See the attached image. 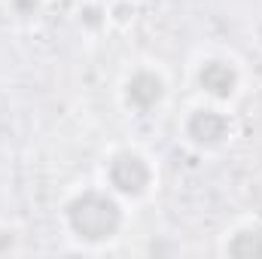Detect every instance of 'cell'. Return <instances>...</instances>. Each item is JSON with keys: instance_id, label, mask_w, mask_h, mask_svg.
<instances>
[{"instance_id": "cell-1", "label": "cell", "mask_w": 262, "mask_h": 259, "mask_svg": "<svg viewBox=\"0 0 262 259\" xmlns=\"http://www.w3.org/2000/svg\"><path fill=\"white\" fill-rule=\"evenodd\" d=\"M61 223L79 244H110L125 229V201L107 186H82L64 198Z\"/></svg>"}, {"instance_id": "cell-2", "label": "cell", "mask_w": 262, "mask_h": 259, "mask_svg": "<svg viewBox=\"0 0 262 259\" xmlns=\"http://www.w3.org/2000/svg\"><path fill=\"white\" fill-rule=\"evenodd\" d=\"M159 183L156 162L140 146H116L104 159V186L122 201H143Z\"/></svg>"}, {"instance_id": "cell-3", "label": "cell", "mask_w": 262, "mask_h": 259, "mask_svg": "<svg viewBox=\"0 0 262 259\" xmlns=\"http://www.w3.org/2000/svg\"><path fill=\"white\" fill-rule=\"evenodd\" d=\"M180 137L198 153H216L235 137V119L226 104L198 101L180 119Z\"/></svg>"}, {"instance_id": "cell-4", "label": "cell", "mask_w": 262, "mask_h": 259, "mask_svg": "<svg viewBox=\"0 0 262 259\" xmlns=\"http://www.w3.org/2000/svg\"><path fill=\"white\" fill-rule=\"evenodd\" d=\"M168 76L156 64H137L119 82V104L134 116H149L168 101Z\"/></svg>"}, {"instance_id": "cell-5", "label": "cell", "mask_w": 262, "mask_h": 259, "mask_svg": "<svg viewBox=\"0 0 262 259\" xmlns=\"http://www.w3.org/2000/svg\"><path fill=\"white\" fill-rule=\"evenodd\" d=\"M192 82L204 101L229 107L241 95L244 73H241L238 61L229 55H204V58H198L195 70H192Z\"/></svg>"}, {"instance_id": "cell-6", "label": "cell", "mask_w": 262, "mask_h": 259, "mask_svg": "<svg viewBox=\"0 0 262 259\" xmlns=\"http://www.w3.org/2000/svg\"><path fill=\"white\" fill-rule=\"evenodd\" d=\"M223 253L235 259H259L262 256V226L259 223H238L226 232Z\"/></svg>"}, {"instance_id": "cell-7", "label": "cell", "mask_w": 262, "mask_h": 259, "mask_svg": "<svg viewBox=\"0 0 262 259\" xmlns=\"http://www.w3.org/2000/svg\"><path fill=\"white\" fill-rule=\"evenodd\" d=\"M79 25L98 31V28H107L110 25V15H107V6H98V3H89L79 9Z\"/></svg>"}, {"instance_id": "cell-8", "label": "cell", "mask_w": 262, "mask_h": 259, "mask_svg": "<svg viewBox=\"0 0 262 259\" xmlns=\"http://www.w3.org/2000/svg\"><path fill=\"white\" fill-rule=\"evenodd\" d=\"M40 6H43V0H9V9H12V15H18V18L37 15Z\"/></svg>"}]
</instances>
